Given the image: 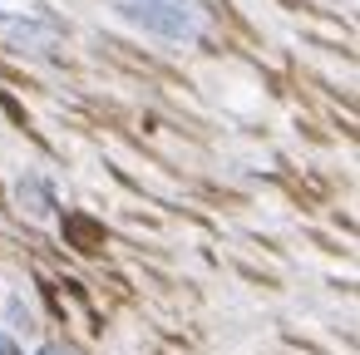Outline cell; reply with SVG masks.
<instances>
[{
	"label": "cell",
	"instance_id": "obj_2",
	"mask_svg": "<svg viewBox=\"0 0 360 355\" xmlns=\"http://www.w3.org/2000/svg\"><path fill=\"white\" fill-rule=\"evenodd\" d=\"M0 355H15V340H11L6 330H0Z\"/></svg>",
	"mask_w": 360,
	"mask_h": 355
},
{
	"label": "cell",
	"instance_id": "obj_1",
	"mask_svg": "<svg viewBox=\"0 0 360 355\" xmlns=\"http://www.w3.org/2000/svg\"><path fill=\"white\" fill-rule=\"evenodd\" d=\"M124 20L163 35V40H188L198 35V11L188 6V0H124Z\"/></svg>",
	"mask_w": 360,
	"mask_h": 355
},
{
	"label": "cell",
	"instance_id": "obj_3",
	"mask_svg": "<svg viewBox=\"0 0 360 355\" xmlns=\"http://www.w3.org/2000/svg\"><path fill=\"white\" fill-rule=\"evenodd\" d=\"M40 355H70V350H60V345H45V350H40Z\"/></svg>",
	"mask_w": 360,
	"mask_h": 355
}]
</instances>
